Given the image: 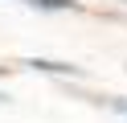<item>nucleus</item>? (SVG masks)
<instances>
[{"mask_svg": "<svg viewBox=\"0 0 127 123\" xmlns=\"http://www.w3.org/2000/svg\"><path fill=\"white\" fill-rule=\"evenodd\" d=\"M4 98H8V94H4V90H0V103H4Z\"/></svg>", "mask_w": 127, "mask_h": 123, "instance_id": "20e7f679", "label": "nucleus"}, {"mask_svg": "<svg viewBox=\"0 0 127 123\" xmlns=\"http://www.w3.org/2000/svg\"><path fill=\"white\" fill-rule=\"evenodd\" d=\"M111 103V111H119V115H127V98H107Z\"/></svg>", "mask_w": 127, "mask_h": 123, "instance_id": "7ed1b4c3", "label": "nucleus"}, {"mask_svg": "<svg viewBox=\"0 0 127 123\" xmlns=\"http://www.w3.org/2000/svg\"><path fill=\"white\" fill-rule=\"evenodd\" d=\"M21 66L41 70V74H62V78H86V70H78V66H70V62H41V57H29V62H21Z\"/></svg>", "mask_w": 127, "mask_h": 123, "instance_id": "f257e3e1", "label": "nucleus"}, {"mask_svg": "<svg viewBox=\"0 0 127 123\" xmlns=\"http://www.w3.org/2000/svg\"><path fill=\"white\" fill-rule=\"evenodd\" d=\"M123 4H127V0H123Z\"/></svg>", "mask_w": 127, "mask_h": 123, "instance_id": "39448f33", "label": "nucleus"}, {"mask_svg": "<svg viewBox=\"0 0 127 123\" xmlns=\"http://www.w3.org/2000/svg\"><path fill=\"white\" fill-rule=\"evenodd\" d=\"M21 4H33V8H53V12H66V8H78L74 0H21Z\"/></svg>", "mask_w": 127, "mask_h": 123, "instance_id": "f03ea898", "label": "nucleus"}]
</instances>
